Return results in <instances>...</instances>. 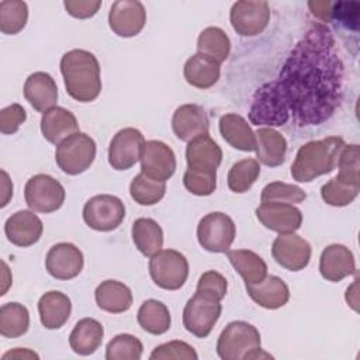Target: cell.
<instances>
[{
  "instance_id": "obj_15",
  "label": "cell",
  "mask_w": 360,
  "mask_h": 360,
  "mask_svg": "<svg viewBox=\"0 0 360 360\" xmlns=\"http://www.w3.org/2000/svg\"><path fill=\"white\" fill-rule=\"evenodd\" d=\"M146 24V11L141 1L120 0L112 3L108 13V25L122 38L138 35Z\"/></svg>"
},
{
  "instance_id": "obj_14",
  "label": "cell",
  "mask_w": 360,
  "mask_h": 360,
  "mask_svg": "<svg viewBox=\"0 0 360 360\" xmlns=\"http://www.w3.org/2000/svg\"><path fill=\"white\" fill-rule=\"evenodd\" d=\"M311 245L294 232L280 233L271 245L273 259L290 271L305 269L311 260Z\"/></svg>"
},
{
  "instance_id": "obj_42",
  "label": "cell",
  "mask_w": 360,
  "mask_h": 360,
  "mask_svg": "<svg viewBox=\"0 0 360 360\" xmlns=\"http://www.w3.org/2000/svg\"><path fill=\"white\" fill-rule=\"evenodd\" d=\"M307 198V193L294 184H287L283 181H273L264 186L260 194L262 202H287L298 204Z\"/></svg>"
},
{
  "instance_id": "obj_41",
  "label": "cell",
  "mask_w": 360,
  "mask_h": 360,
  "mask_svg": "<svg viewBox=\"0 0 360 360\" xmlns=\"http://www.w3.org/2000/svg\"><path fill=\"white\" fill-rule=\"evenodd\" d=\"M359 191L360 186H353L333 177L321 187V197L329 205L345 207L359 195Z\"/></svg>"
},
{
  "instance_id": "obj_38",
  "label": "cell",
  "mask_w": 360,
  "mask_h": 360,
  "mask_svg": "<svg viewBox=\"0 0 360 360\" xmlns=\"http://www.w3.org/2000/svg\"><path fill=\"white\" fill-rule=\"evenodd\" d=\"M260 176V165L256 159H242L232 165L228 172V187L231 191L246 193Z\"/></svg>"
},
{
  "instance_id": "obj_47",
  "label": "cell",
  "mask_w": 360,
  "mask_h": 360,
  "mask_svg": "<svg viewBox=\"0 0 360 360\" xmlns=\"http://www.w3.org/2000/svg\"><path fill=\"white\" fill-rule=\"evenodd\" d=\"M226 290H228L226 278L215 270H208L202 273L197 283V291L208 292L219 300H222L226 295Z\"/></svg>"
},
{
  "instance_id": "obj_33",
  "label": "cell",
  "mask_w": 360,
  "mask_h": 360,
  "mask_svg": "<svg viewBox=\"0 0 360 360\" xmlns=\"http://www.w3.org/2000/svg\"><path fill=\"white\" fill-rule=\"evenodd\" d=\"M233 269L240 274L245 284L260 283L267 276L266 262L253 250L235 249L226 252Z\"/></svg>"
},
{
  "instance_id": "obj_18",
  "label": "cell",
  "mask_w": 360,
  "mask_h": 360,
  "mask_svg": "<svg viewBox=\"0 0 360 360\" xmlns=\"http://www.w3.org/2000/svg\"><path fill=\"white\" fill-rule=\"evenodd\" d=\"M256 217L264 228L278 233L295 232L302 224L301 211L287 202H262L256 208Z\"/></svg>"
},
{
  "instance_id": "obj_11",
  "label": "cell",
  "mask_w": 360,
  "mask_h": 360,
  "mask_svg": "<svg viewBox=\"0 0 360 360\" xmlns=\"http://www.w3.org/2000/svg\"><path fill=\"white\" fill-rule=\"evenodd\" d=\"M24 197L32 211L49 214L63 205L66 193L63 186L52 176L35 174L25 183Z\"/></svg>"
},
{
  "instance_id": "obj_35",
  "label": "cell",
  "mask_w": 360,
  "mask_h": 360,
  "mask_svg": "<svg viewBox=\"0 0 360 360\" xmlns=\"http://www.w3.org/2000/svg\"><path fill=\"white\" fill-rule=\"evenodd\" d=\"M30 328V312L20 302H7L0 307V333L15 339L27 333Z\"/></svg>"
},
{
  "instance_id": "obj_48",
  "label": "cell",
  "mask_w": 360,
  "mask_h": 360,
  "mask_svg": "<svg viewBox=\"0 0 360 360\" xmlns=\"http://www.w3.org/2000/svg\"><path fill=\"white\" fill-rule=\"evenodd\" d=\"M63 6L75 18H90L93 17L98 8L101 7L100 0H66L63 1Z\"/></svg>"
},
{
  "instance_id": "obj_16",
  "label": "cell",
  "mask_w": 360,
  "mask_h": 360,
  "mask_svg": "<svg viewBox=\"0 0 360 360\" xmlns=\"http://www.w3.org/2000/svg\"><path fill=\"white\" fill-rule=\"evenodd\" d=\"M141 172L155 180L166 181L176 172L173 149L162 141H146L141 153Z\"/></svg>"
},
{
  "instance_id": "obj_17",
  "label": "cell",
  "mask_w": 360,
  "mask_h": 360,
  "mask_svg": "<svg viewBox=\"0 0 360 360\" xmlns=\"http://www.w3.org/2000/svg\"><path fill=\"white\" fill-rule=\"evenodd\" d=\"M84 266L82 250L69 242L53 245L45 257L48 273L56 280H70L80 274Z\"/></svg>"
},
{
  "instance_id": "obj_27",
  "label": "cell",
  "mask_w": 360,
  "mask_h": 360,
  "mask_svg": "<svg viewBox=\"0 0 360 360\" xmlns=\"http://www.w3.org/2000/svg\"><path fill=\"white\" fill-rule=\"evenodd\" d=\"M221 136L235 149L243 152L256 150V138L248 121L239 114H225L219 118Z\"/></svg>"
},
{
  "instance_id": "obj_13",
  "label": "cell",
  "mask_w": 360,
  "mask_h": 360,
  "mask_svg": "<svg viewBox=\"0 0 360 360\" xmlns=\"http://www.w3.org/2000/svg\"><path fill=\"white\" fill-rule=\"evenodd\" d=\"M145 138L136 128H122L111 139L108 146V163L115 170H128L139 159Z\"/></svg>"
},
{
  "instance_id": "obj_23",
  "label": "cell",
  "mask_w": 360,
  "mask_h": 360,
  "mask_svg": "<svg viewBox=\"0 0 360 360\" xmlns=\"http://www.w3.org/2000/svg\"><path fill=\"white\" fill-rule=\"evenodd\" d=\"M24 97L35 111L44 114L56 107L58 86L49 73L34 72L25 79Z\"/></svg>"
},
{
  "instance_id": "obj_5",
  "label": "cell",
  "mask_w": 360,
  "mask_h": 360,
  "mask_svg": "<svg viewBox=\"0 0 360 360\" xmlns=\"http://www.w3.org/2000/svg\"><path fill=\"white\" fill-rule=\"evenodd\" d=\"M290 120V110L277 80L262 84L252 100L249 121L267 128L281 127Z\"/></svg>"
},
{
  "instance_id": "obj_43",
  "label": "cell",
  "mask_w": 360,
  "mask_h": 360,
  "mask_svg": "<svg viewBox=\"0 0 360 360\" xmlns=\"http://www.w3.org/2000/svg\"><path fill=\"white\" fill-rule=\"evenodd\" d=\"M359 145L352 143V145H345L338 160V167L339 173L336 177L345 183L353 184V186H360L359 181Z\"/></svg>"
},
{
  "instance_id": "obj_4",
  "label": "cell",
  "mask_w": 360,
  "mask_h": 360,
  "mask_svg": "<svg viewBox=\"0 0 360 360\" xmlns=\"http://www.w3.org/2000/svg\"><path fill=\"white\" fill-rule=\"evenodd\" d=\"M217 353L222 360H248L271 357L262 350L260 332L245 321H232L221 332Z\"/></svg>"
},
{
  "instance_id": "obj_21",
  "label": "cell",
  "mask_w": 360,
  "mask_h": 360,
  "mask_svg": "<svg viewBox=\"0 0 360 360\" xmlns=\"http://www.w3.org/2000/svg\"><path fill=\"white\" fill-rule=\"evenodd\" d=\"M321 276L332 283H338L356 273V262L352 250L340 243L326 246L319 257Z\"/></svg>"
},
{
  "instance_id": "obj_32",
  "label": "cell",
  "mask_w": 360,
  "mask_h": 360,
  "mask_svg": "<svg viewBox=\"0 0 360 360\" xmlns=\"http://www.w3.org/2000/svg\"><path fill=\"white\" fill-rule=\"evenodd\" d=\"M135 248L143 256H153L163 246V231L160 225L152 218H138L132 224L131 229Z\"/></svg>"
},
{
  "instance_id": "obj_34",
  "label": "cell",
  "mask_w": 360,
  "mask_h": 360,
  "mask_svg": "<svg viewBox=\"0 0 360 360\" xmlns=\"http://www.w3.org/2000/svg\"><path fill=\"white\" fill-rule=\"evenodd\" d=\"M136 319L139 326L150 335H163L170 329L172 316L169 308L158 300H146L138 309Z\"/></svg>"
},
{
  "instance_id": "obj_24",
  "label": "cell",
  "mask_w": 360,
  "mask_h": 360,
  "mask_svg": "<svg viewBox=\"0 0 360 360\" xmlns=\"http://www.w3.org/2000/svg\"><path fill=\"white\" fill-rule=\"evenodd\" d=\"M249 297L266 309L284 307L290 300V290L285 281L277 276H266L260 283L245 284Z\"/></svg>"
},
{
  "instance_id": "obj_44",
  "label": "cell",
  "mask_w": 360,
  "mask_h": 360,
  "mask_svg": "<svg viewBox=\"0 0 360 360\" xmlns=\"http://www.w3.org/2000/svg\"><path fill=\"white\" fill-rule=\"evenodd\" d=\"M183 184L194 195H211L217 188V173H202L187 169L183 176Z\"/></svg>"
},
{
  "instance_id": "obj_31",
  "label": "cell",
  "mask_w": 360,
  "mask_h": 360,
  "mask_svg": "<svg viewBox=\"0 0 360 360\" xmlns=\"http://www.w3.org/2000/svg\"><path fill=\"white\" fill-rule=\"evenodd\" d=\"M103 338V325L97 319L83 318L75 325L73 330L70 332L69 345L75 353L80 356H89L101 346Z\"/></svg>"
},
{
  "instance_id": "obj_9",
  "label": "cell",
  "mask_w": 360,
  "mask_h": 360,
  "mask_svg": "<svg viewBox=\"0 0 360 360\" xmlns=\"http://www.w3.org/2000/svg\"><path fill=\"white\" fill-rule=\"evenodd\" d=\"M236 236L233 219L219 211L204 215L197 226V239L202 249L211 253H225L229 250Z\"/></svg>"
},
{
  "instance_id": "obj_28",
  "label": "cell",
  "mask_w": 360,
  "mask_h": 360,
  "mask_svg": "<svg viewBox=\"0 0 360 360\" xmlns=\"http://www.w3.org/2000/svg\"><path fill=\"white\" fill-rule=\"evenodd\" d=\"M94 298L98 308L110 314L128 311L134 300L129 287L117 280L101 281L94 291Z\"/></svg>"
},
{
  "instance_id": "obj_36",
  "label": "cell",
  "mask_w": 360,
  "mask_h": 360,
  "mask_svg": "<svg viewBox=\"0 0 360 360\" xmlns=\"http://www.w3.org/2000/svg\"><path fill=\"white\" fill-rule=\"evenodd\" d=\"M197 49L200 53L224 62L231 52V41L226 32L219 27H207L197 38Z\"/></svg>"
},
{
  "instance_id": "obj_2",
  "label": "cell",
  "mask_w": 360,
  "mask_h": 360,
  "mask_svg": "<svg viewBox=\"0 0 360 360\" xmlns=\"http://www.w3.org/2000/svg\"><path fill=\"white\" fill-rule=\"evenodd\" d=\"M60 73L66 91L73 100L90 103L98 97L101 91L100 63L90 51L72 49L63 53Z\"/></svg>"
},
{
  "instance_id": "obj_7",
  "label": "cell",
  "mask_w": 360,
  "mask_h": 360,
  "mask_svg": "<svg viewBox=\"0 0 360 360\" xmlns=\"http://www.w3.org/2000/svg\"><path fill=\"white\" fill-rule=\"evenodd\" d=\"M96 150L94 139L79 131L56 146L55 160L63 173L76 176L91 166L96 158Z\"/></svg>"
},
{
  "instance_id": "obj_45",
  "label": "cell",
  "mask_w": 360,
  "mask_h": 360,
  "mask_svg": "<svg viewBox=\"0 0 360 360\" xmlns=\"http://www.w3.org/2000/svg\"><path fill=\"white\" fill-rule=\"evenodd\" d=\"M149 357L152 360H166V359L197 360L198 354L191 345L183 340H172V342L156 346Z\"/></svg>"
},
{
  "instance_id": "obj_39",
  "label": "cell",
  "mask_w": 360,
  "mask_h": 360,
  "mask_svg": "<svg viewBox=\"0 0 360 360\" xmlns=\"http://www.w3.org/2000/svg\"><path fill=\"white\" fill-rule=\"evenodd\" d=\"M28 6L21 0H4L0 3V31L6 35H15L25 27Z\"/></svg>"
},
{
  "instance_id": "obj_46",
  "label": "cell",
  "mask_w": 360,
  "mask_h": 360,
  "mask_svg": "<svg viewBox=\"0 0 360 360\" xmlns=\"http://www.w3.org/2000/svg\"><path fill=\"white\" fill-rule=\"evenodd\" d=\"M27 120V112L22 105L11 104L0 111V131L4 135H13Z\"/></svg>"
},
{
  "instance_id": "obj_25",
  "label": "cell",
  "mask_w": 360,
  "mask_h": 360,
  "mask_svg": "<svg viewBox=\"0 0 360 360\" xmlns=\"http://www.w3.org/2000/svg\"><path fill=\"white\" fill-rule=\"evenodd\" d=\"M41 132L48 142L59 145L70 135L79 132V122L69 110L53 107L42 114Z\"/></svg>"
},
{
  "instance_id": "obj_29",
  "label": "cell",
  "mask_w": 360,
  "mask_h": 360,
  "mask_svg": "<svg viewBox=\"0 0 360 360\" xmlns=\"http://www.w3.org/2000/svg\"><path fill=\"white\" fill-rule=\"evenodd\" d=\"M219 63L200 52L190 56L183 69L184 79L188 84L197 89H210L212 87L219 79Z\"/></svg>"
},
{
  "instance_id": "obj_40",
  "label": "cell",
  "mask_w": 360,
  "mask_h": 360,
  "mask_svg": "<svg viewBox=\"0 0 360 360\" xmlns=\"http://www.w3.org/2000/svg\"><path fill=\"white\" fill-rule=\"evenodd\" d=\"M143 352L142 342L129 333L114 336L105 347L107 360H139Z\"/></svg>"
},
{
  "instance_id": "obj_12",
  "label": "cell",
  "mask_w": 360,
  "mask_h": 360,
  "mask_svg": "<svg viewBox=\"0 0 360 360\" xmlns=\"http://www.w3.org/2000/svg\"><path fill=\"white\" fill-rule=\"evenodd\" d=\"M229 20L236 34L255 37L262 34L270 21V7L267 1H236L231 7Z\"/></svg>"
},
{
  "instance_id": "obj_51",
  "label": "cell",
  "mask_w": 360,
  "mask_h": 360,
  "mask_svg": "<svg viewBox=\"0 0 360 360\" xmlns=\"http://www.w3.org/2000/svg\"><path fill=\"white\" fill-rule=\"evenodd\" d=\"M8 357H11V359H21V357L22 359H38V354L31 352V350H28V349H15L13 352H7L3 356V360L8 359Z\"/></svg>"
},
{
  "instance_id": "obj_8",
  "label": "cell",
  "mask_w": 360,
  "mask_h": 360,
  "mask_svg": "<svg viewBox=\"0 0 360 360\" xmlns=\"http://www.w3.org/2000/svg\"><path fill=\"white\" fill-rule=\"evenodd\" d=\"M149 274L158 287L174 291L187 281L188 262L183 253L174 249L159 250L150 256Z\"/></svg>"
},
{
  "instance_id": "obj_30",
  "label": "cell",
  "mask_w": 360,
  "mask_h": 360,
  "mask_svg": "<svg viewBox=\"0 0 360 360\" xmlns=\"http://www.w3.org/2000/svg\"><path fill=\"white\" fill-rule=\"evenodd\" d=\"M256 138V153L257 162L269 166L277 167L280 166L287 153V141L285 138L273 128H259L255 132Z\"/></svg>"
},
{
  "instance_id": "obj_3",
  "label": "cell",
  "mask_w": 360,
  "mask_h": 360,
  "mask_svg": "<svg viewBox=\"0 0 360 360\" xmlns=\"http://www.w3.org/2000/svg\"><path fill=\"white\" fill-rule=\"evenodd\" d=\"M345 145L340 136H328L304 143L291 165L292 179L300 183H308L318 176L330 173L338 166L339 155Z\"/></svg>"
},
{
  "instance_id": "obj_49",
  "label": "cell",
  "mask_w": 360,
  "mask_h": 360,
  "mask_svg": "<svg viewBox=\"0 0 360 360\" xmlns=\"http://www.w3.org/2000/svg\"><path fill=\"white\" fill-rule=\"evenodd\" d=\"M330 3L332 1H309L308 7L318 20H321L322 22H328L330 14Z\"/></svg>"
},
{
  "instance_id": "obj_50",
  "label": "cell",
  "mask_w": 360,
  "mask_h": 360,
  "mask_svg": "<svg viewBox=\"0 0 360 360\" xmlns=\"http://www.w3.org/2000/svg\"><path fill=\"white\" fill-rule=\"evenodd\" d=\"M1 176H3V180H1V204L0 207H6L8 204V200L13 197V183L11 180L8 179V174L1 170Z\"/></svg>"
},
{
  "instance_id": "obj_37",
  "label": "cell",
  "mask_w": 360,
  "mask_h": 360,
  "mask_svg": "<svg viewBox=\"0 0 360 360\" xmlns=\"http://www.w3.org/2000/svg\"><path fill=\"white\" fill-rule=\"evenodd\" d=\"M129 194L139 205H153L166 194V181L148 177L142 172L136 174L129 184Z\"/></svg>"
},
{
  "instance_id": "obj_22",
  "label": "cell",
  "mask_w": 360,
  "mask_h": 360,
  "mask_svg": "<svg viewBox=\"0 0 360 360\" xmlns=\"http://www.w3.org/2000/svg\"><path fill=\"white\" fill-rule=\"evenodd\" d=\"M172 129L180 141L188 142L198 135L208 134L210 120L201 105L183 104L173 112Z\"/></svg>"
},
{
  "instance_id": "obj_20",
  "label": "cell",
  "mask_w": 360,
  "mask_h": 360,
  "mask_svg": "<svg viewBox=\"0 0 360 360\" xmlns=\"http://www.w3.org/2000/svg\"><path fill=\"white\" fill-rule=\"evenodd\" d=\"M4 232L13 245L28 248L41 239L44 224L34 211L21 210L7 218L4 222Z\"/></svg>"
},
{
  "instance_id": "obj_19",
  "label": "cell",
  "mask_w": 360,
  "mask_h": 360,
  "mask_svg": "<svg viewBox=\"0 0 360 360\" xmlns=\"http://www.w3.org/2000/svg\"><path fill=\"white\" fill-rule=\"evenodd\" d=\"M186 160L188 170L217 173V169L222 162V150L208 134H202L188 141Z\"/></svg>"
},
{
  "instance_id": "obj_6",
  "label": "cell",
  "mask_w": 360,
  "mask_h": 360,
  "mask_svg": "<svg viewBox=\"0 0 360 360\" xmlns=\"http://www.w3.org/2000/svg\"><path fill=\"white\" fill-rule=\"evenodd\" d=\"M222 312L221 300L204 292L195 291V294L187 301L183 309V325L187 332L195 338H207Z\"/></svg>"
},
{
  "instance_id": "obj_26",
  "label": "cell",
  "mask_w": 360,
  "mask_h": 360,
  "mask_svg": "<svg viewBox=\"0 0 360 360\" xmlns=\"http://www.w3.org/2000/svg\"><path fill=\"white\" fill-rule=\"evenodd\" d=\"M72 312L70 298L60 291H48L41 295L38 301V314L41 323L46 329H59L62 328Z\"/></svg>"
},
{
  "instance_id": "obj_10",
  "label": "cell",
  "mask_w": 360,
  "mask_h": 360,
  "mask_svg": "<svg viewBox=\"0 0 360 360\" xmlns=\"http://www.w3.org/2000/svg\"><path fill=\"white\" fill-rule=\"evenodd\" d=\"M125 218L124 202L111 194H98L87 200L83 207V219L94 231L110 232Z\"/></svg>"
},
{
  "instance_id": "obj_1",
  "label": "cell",
  "mask_w": 360,
  "mask_h": 360,
  "mask_svg": "<svg viewBox=\"0 0 360 360\" xmlns=\"http://www.w3.org/2000/svg\"><path fill=\"white\" fill-rule=\"evenodd\" d=\"M345 69L332 31L311 25L284 60L277 83L298 127L329 120L343 97Z\"/></svg>"
}]
</instances>
